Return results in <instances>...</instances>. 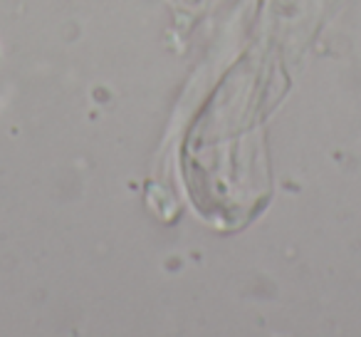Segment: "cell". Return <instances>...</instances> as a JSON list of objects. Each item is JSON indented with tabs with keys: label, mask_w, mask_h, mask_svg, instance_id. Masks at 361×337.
<instances>
[]
</instances>
